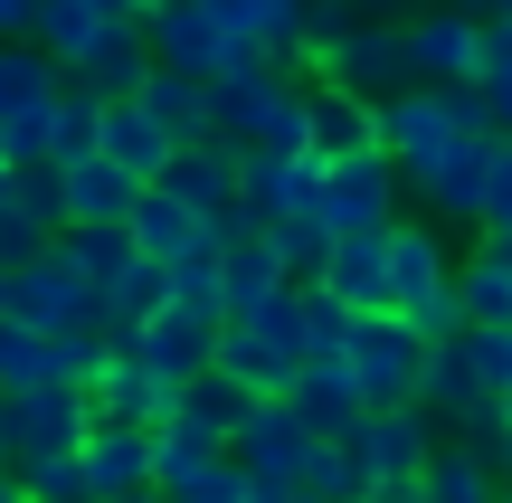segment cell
<instances>
[{
    "label": "cell",
    "mask_w": 512,
    "mask_h": 503,
    "mask_svg": "<svg viewBox=\"0 0 512 503\" xmlns=\"http://www.w3.org/2000/svg\"><path fill=\"white\" fill-rule=\"evenodd\" d=\"M313 181H323V152H275V143L238 152V219L247 228L294 219V209H313Z\"/></svg>",
    "instance_id": "obj_9"
},
{
    "label": "cell",
    "mask_w": 512,
    "mask_h": 503,
    "mask_svg": "<svg viewBox=\"0 0 512 503\" xmlns=\"http://www.w3.org/2000/svg\"><path fill=\"white\" fill-rule=\"evenodd\" d=\"M494 494H503V475H494L484 447H465V437H437V447H427L418 503H494Z\"/></svg>",
    "instance_id": "obj_25"
},
{
    "label": "cell",
    "mask_w": 512,
    "mask_h": 503,
    "mask_svg": "<svg viewBox=\"0 0 512 503\" xmlns=\"http://www.w3.org/2000/svg\"><path fill=\"white\" fill-rule=\"evenodd\" d=\"M76 456H86V485H95V503L143 494V485H152V428H133V418H95Z\"/></svg>",
    "instance_id": "obj_18"
},
{
    "label": "cell",
    "mask_w": 512,
    "mask_h": 503,
    "mask_svg": "<svg viewBox=\"0 0 512 503\" xmlns=\"http://www.w3.org/2000/svg\"><path fill=\"white\" fill-rule=\"evenodd\" d=\"M361 503H418V475H380V485H361Z\"/></svg>",
    "instance_id": "obj_46"
},
{
    "label": "cell",
    "mask_w": 512,
    "mask_h": 503,
    "mask_svg": "<svg viewBox=\"0 0 512 503\" xmlns=\"http://www.w3.org/2000/svg\"><path fill=\"white\" fill-rule=\"evenodd\" d=\"M152 76V38H143V19H114L105 38H95V57L76 67V86H95V95H133Z\"/></svg>",
    "instance_id": "obj_33"
},
{
    "label": "cell",
    "mask_w": 512,
    "mask_h": 503,
    "mask_svg": "<svg viewBox=\"0 0 512 503\" xmlns=\"http://www.w3.org/2000/svg\"><path fill=\"white\" fill-rule=\"evenodd\" d=\"M162 190H181L190 209H200L219 238H238V143H219V133H200V143H181L171 152V171H162Z\"/></svg>",
    "instance_id": "obj_11"
},
{
    "label": "cell",
    "mask_w": 512,
    "mask_h": 503,
    "mask_svg": "<svg viewBox=\"0 0 512 503\" xmlns=\"http://www.w3.org/2000/svg\"><path fill=\"white\" fill-rule=\"evenodd\" d=\"M114 19H124V10H95V0H38V19H29V38H38V48H48L57 57V67H86V57H95V38H105L114 29Z\"/></svg>",
    "instance_id": "obj_29"
},
{
    "label": "cell",
    "mask_w": 512,
    "mask_h": 503,
    "mask_svg": "<svg viewBox=\"0 0 512 503\" xmlns=\"http://www.w3.org/2000/svg\"><path fill=\"white\" fill-rule=\"evenodd\" d=\"M285 409L304 418L313 437H351V428H361V409H370V399H361V380H351V361H342V352H313L304 371L285 380Z\"/></svg>",
    "instance_id": "obj_15"
},
{
    "label": "cell",
    "mask_w": 512,
    "mask_h": 503,
    "mask_svg": "<svg viewBox=\"0 0 512 503\" xmlns=\"http://www.w3.org/2000/svg\"><path fill=\"white\" fill-rule=\"evenodd\" d=\"M494 475H503V485H512V428L494 437Z\"/></svg>",
    "instance_id": "obj_48"
},
{
    "label": "cell",
    "mask_w": 512,
    "mask_h": 503,
    "mask_svg": "<svg viewBox=\"0 0 512 503\" xmlns=\"http://www.w3.org/2000/svg\"><path fill=\"white\" fill-rule=\"evenodd\" d=\"M124 228H133V247H143V257H181V247H200V238H219V228L200 219V209L181 200V190H162V181H143L133 190V209H124Z\"/></svg>",
    "instance_id": "obj_21"
},
{
    "label": "cell",
    "mask_w": 512,
    "mask_h": 503,
    "mask_svg": "<svg viewBox=\"0 0 512 503\" xmlns=\"http://www.w3.org/2000/svg\"><path fill=\"white\" fill-rule=\"evenodd\" d=\"M10 475L29 485V503H95L86 456H29V466H10Z\"/></svg>",
    "instance_id": "obj_40"
},
{
    "label": "cell",
    "mask_w": 512,
    "mask_h": 503,
    "mask_svg": "<svg viewBox=\"0 0 512 503\" xmlns=\"http://www.w3.org/2000/svg\"><path fill=\"white\" fill-rule=\"evenodd\" d=\"M0 466H10V447H0Z\"/></svg>",
    "instance_id": "obj_58"
},
{
    "label": "cell",
    "mask_w": 512,
    "mask_h": 503,
    "mask_svg": "<svg viewBox=\"0 0 512 503\" xmlns=\"http://www.w3.org/2000/svg\"><path fill=\"white\" fill-rule=\"evenodd\" d=\"M503 257H512V228H503Z\"/></svg>",
    "instance_id": "obj_54"
},
{
    "label": "cell",
    "mask_w": 512,
    "mask_h": 503,
    "mask_svg": "<svg viewBox=\"0 0 512 503\" xmlns=\"http://www.w3.org/2000/svg\"><path fill=\"white\" fill-rule=\"evenodd\" d=\"M408 19V10H399ZM399 19H351L342 38H323V48H313V76H332V86H351V95H370V105H380V95H399V86H418V76H408V29Z\"/></svg>",
    "instance_id": "obj_6"
},
{
    "label": "cell",
    "mask_w": 512,
    "mask_h": 503,
    "mask_svg": "<svg viewBox=\"0 0 512 503\" xmlns=\"http://www.w3.org/2000/svg\"><path fill=\"white\" fill-rule=\"evenodd\" d=\"M219 247H228V238H200V247H181V257H171V304H181V314H200V323H219V314H228Z\"/></svg>",
    "instance_id": "obj_35"
},
{
    "label": "cell",
    "mask_w": 512,
    "mask_h": 503,
    "mask_svg": "<svg viewBox=\"0 0 512 503\" xmlns=\"http://www.w3.org/2000/svg\"><path fill=\"white\" fill-rule=\"evenodd\" d=\"M133 171L124 162H105V152H76V162H57V209H67L76 228H124V209H133Z\"/></svg>",
    "instance_id": "obj_17"
},
{
    "label": "cell",
    "mask_w": 512,
    "mask_h": 503,
    "mask_svg": "<svg viewBox=\"0 0 512 503\" xmlns=\"http://www.w3.org/2000/svg\"><path fill=\"white\" fill-rule=\"evenodd\" d=\"M266 238H275V257H285V276H294V285H304V276H323V257H332V228L313 219V209H294V219H275Z\"/></svg>",
    "instance_id": "obj_38"
},
{
    "label": "cell",
    "mask_w": 512,
    "mask_h": 503,
    "mask_svg": "<svg viewBox=\"0 0 512 503\" xmlns=\"http://www.w3.org/2000/svg\"><path fill=\"white\" fill-rule=\"evenodd\" d=\"M503 29H512V10H503Z\"/></svg>",
    "instance_id": "obj_59"
},
{
    "label": "cell",
    "mask_w": 512,
    "mask_h": 503,
    "mask_svg": "<svg viewBox=\"0 0 512 503\" xmlns=\"http://www.w3.org/2000/svg\"><path fill=\"white\" fill-rule=\"evenodd\" d=\"M399 200H408V181H399V162H389L380 143L332 152L323 181H313V219H323L332 238H351V228H389V219H399Z\"/></svg>",
    "instance_id": "obj_4"
},
{
    "label": "cell",
    "mask_w": 512,
    "mask_h": 503,
    "mask_svg": "<svg viewBox=\"0 0 512 503\" xmlns=\"http://www.w3.org/2000/svg\"><path fill=\"white\" fill-rule=\"evenodd\" d=\"M209 133L219 143H275V152H304V76L266 67V57H238L228 76H209Z\"/></svg>",
    "instance_id": "obj_1"
},
{
    "label": "cell",
    "mask_w": 512,
    "mask_h": 503,
    "mask_svg": "<svg viewBox=\"0 0 512 503\" xmlns=\"http://www.w3.org/2000/svg\"><path fill=\"white\" fill-rule=\"evenodd\" d=\"M209 342H219V323H200V314H181V304H162V314H143L133 323V352L152 361V371L181 390V380H200L209 371Z\"/></svg>",
    "instance_id": "obj_20"
},
{
    "label": "cell",
    "mask_w": 512,
    "mask_h": 503,
    "mask_svg": "<svg viewBox=\"0 0 512 503\" xmlns=\"http://www.w3.org/2000/svg\"><path fill=\"white\" fill-rule=\"evenodd\" d=\"M95 133H105V95L67 76V86L48 95V162H76V152H95Z\"/></svg>",
    "instance_id": "obj_36"
},
{
    "label": "cell",
    "mask_w": 512,
    "mask_h": 503,
    "mask_svg": "<svg viewBox=\"0 0 512 503\" xmlns=\"http://www.w3.org/2000/svg\"><path fill=\"white\" fill-rule=\"evenodd\" d=\"M342 361H351V380H361L370 409H389V399H418V361H427V342L408 333V314H351Z\"/></svg>",
    "instance_id": "obj_7"
},
{
    "label": "cell",
    "mask_w": 512,
    "mask_h": 503,
    "mask_svg": "<svg viewBox=\"0 0 512 503\" xmlns=\"http://www.w3.org/2000/svg\"><path fill=\"white\" fill-rule=\"evenodd\" d=\"M294 304H304V352H342V342H351V304L332 295L323 276L294 285Z\"/></svg>",
    "instance_id": "obj_39"
},
{
    "label": "cell",
    "mask_w": 512,
    "mask_h": 503,
    "mask_svg": "<svg viewBox=\"0 0 512 503\" xmlns=\"http://www.w3.org/2000/svg\"><path fill=\"white\" fill-rule=\"evenodd\" d=\"M437 437H446V428L418 409V399H389V409H361V428H351L342 447L361 456V485H380V475H418Z\"/></svg>",
    "instance_id": "obj_10"
},
{
    "label": "cell",
    "mask_w": 512,
    "mask_h": 503,
    "mask_svg": "<svg viewBox=\"0 0 512 503\" xmlns=\"http://www.w3.org/2000/svg\"><path fill=\"white\" fill-rule=\"evenodd\" d=\"M0 285H10V266H0Z\"/></svg>",
    "instance_id": "obj_57"
},
{
    "label": "cell",
    "mask_w": 512,
    "mask_h": 503,
    "mask_svg": "<svg viewBox=\"0 0 512 503\" xmlns=\"http://www.w3.org/2000/svg\"><path fill=\"white\" fill-rule=\"evenodd\" d=\"M0 503H29V485H19V475H10V466H0Z\"/></svg>",
    "instance_id": "obj_49"
},
{
    "label": "cell",
    "mask_w": 512,
    "mask_h": 503,
    "mask_svg": "<svg viewBox=\"0 0 512 503\" xmlns=\"http://www.w3.org/2000/svg\"><path fill=\"white\" fill-rule=\"evenodd\" d=\"M399 314H408V333H418V342H456L465 323H475V314H465V295H456V276H446V285H427V295H408Z\"/></svg>",
    "instance_id": "obj_42"
},
{
    "label": "cell",
    "mask_w": 512,
    "mask_h": 503,
    "mask_svg": "<svg viewBox=\"0 0 512 503\" xmlns=\"http://www.w3.org/2000/svg\"><path fill=\"white\" fill-rule=\"evenodd\" d=\"M304 447H313V428L285 409V390H266V399L238 418V437H228V456H238L256 485H294V475H304Z\"/></svg>",
    "instance_id": "obj_14"
},
{
    "label": "cell",
    "mask_w": 512,
    "mask_h": 503,
    "mask_svg": "<svg viewBox=\"0 0 512 503\" xmlns=\"http://www.w3.org/2000/svg\"><path fill=\"white\" fill-rule=\"evenodd\" d=\"M446 276H456V247H446V228L427 219V209H418V219L399 209V219H389V285H399V304L427 295V285H446Z\"/></svg>",
    "instance_id": "obj_23"
},
{
    "label": "cell",
    "mask_w": 512,
    "mask_h": 503,
    "mask_svg": "<svg viewBox=\"0 0 512 503\" xmlns=\"http://www.w3.org/2000/svg\"><path fill=\"white\" fill-rule=\"evenodd\" d=\"M29 380H48V333L0 314V390H29Z\"/></svg>",
    "instance_id": "obj_41"
},
{
    "label": "cell",
    "mask_w": 512,
    "mask_h": 503,
    "mask_svg": "<svg viewBox=\"0 0 512 503\" xmlns=\"http://www.w3.org/2000/svg\"><path fill=\"white\" fill-rule=\"evenodd\" d=\"M456 295H465L475 323H512V257H503V238L475 228V247L456 257Z\"/></svg>",
    "instance_id": "obj_31"
},
{
    "label": "cell",
    "mask_w": 512,
    "mask_h": 503,
    "mask_svg": "<svg viewBox=\"0 0 512 503\" xmlns=\"http://www.w3.org/2000/svg\"><path fill=\"white\" fill-rule=\"evenodd\" d=\"M503 418H512V390H503Z\"/></svg>",
    "instance_id": "obj_55"
},
{
    "label": "cell",
    "mask_w": 512,
    "mask_h": 503,
    "mask_svg": "<svg viewBox=\"0 0 512 503\" xmlns=\"http://www.w3.org/2000/svg\"><path fill=\"white\" fill-rule=\"evenodd\" d=\"M465 361L484 390H512V323H465Z\"/></svg>",
    "instance_id": "obj_44"
},
{
    "label": "cell",
    "mask_w": 512,
    "mask_h": 503,
    "mask_svg": "<svg viewBox=\"0 0 512 503\" xmlns=\"http://www.w3.org/2000/svg\"><path fill=\"white\" fill-rule=\"evenodd\" d=\"M48 257H57V266H76V276H86L95 295H105V285L124 276L133 257H143V247H133V228H76V219H67V228L48 238Z\"/></svg>",
    "instance_id": "obj_32"
},
{
    "label": "cell",
    "mask_w": 512,
    "mask_h": 503,
    "mask_svg": "<svg viewBox=\"0 0 512 503\" xmlns=\"http://www.w3.org/2000/svg\"><path fill=\"white\" fill-rule=\"evenodd\" d=\"M86 399H95V418H133V428H152V418L171 409V380L152 371L133 342H114V352H105V371L86 380Z\"/></svg>",
    "instance_id": "obj_19"
},
{
    "label": "cell",
    "mask_w": 512,
    "mask_h": 503,
    "mask_svg": "<svg viewBox=\"0 0 512 503\" xmlns=\"http://www.w3.org/2000/svg\"><path fill=\"white\" fill-rule=\"evenodd\" d=\"M323 285L351 304V314H399V285H389V228H351V238H332Z\"/></svg>",
    "instance_id": "obj_16"
},
{
    "label": "cell",
    "mask_w": 512,
    "mask_h": 503,
    "mask_svg": "<svg viewBox=\"0 0 512 503\" xmlns=\"http://www.w3.org/2000/svg\"><path fill=\"white\" fill-rule=\"evenodd\" d=\"M484 238H503L512 228V133H494V162H484Z\"/></svg>",
    "instance_id": "obj_45"
},
{
    "label": "cell",
    "mask_w": 512,
    "mask_h": 503,
    "mask_svg": "<svg viewBox=\"0 0 512 503\" xmlns=\"http://www.w3.org/2000/svg\"><path fill=\"white\" fill-rule=\"evenodd\" d=\"M0 314L38 323V333H67V323H95V285L76 276V266H57V257H29L0 285Z\"/></svg>",
    "instance_id": "obj_12"
},
{
    "label": "cell",
    "mask_w": 512,
    "mask_h": 503,
    "mask_svg": "<svg viewBox=\"0 0 512 503\" xmlns=\"http://www.w3.org/2000/svg\"><path fill=\"white\" fill-rule=\"evenodd\" d=\"M342 10H370V19H399V10H418V0H342Z\"/></svg>",
    "instance_id": "obj_47"
},
{
    "label": "cell",
    "mask_w": 512,
    "mask_h": 503,
    "mask_svg": "<svg viewBox=\"0 0 512 503\" xmlns=\"http://www.w3.org/2000/svg\"><path fill=\"white\" fill-rule=\"evenodd\" d=\"M256 399H266V390H247L238 371H219V361H209L200 380H181V390H171V418H190L200 437H219V447H228V437H238V418L256 409Z\"/></svg>",
    "instance_id": "obj_26"
},
{
    "label": "cell",
    "mask_w": 512,
    "mask_h": 503,
    "mask_svg": "<svg viewBox=\"0 0 512 503\" xmlns=\"http://www.w3.org/2000/svg\"><path fill=\"white\" fill-rule=\"evenodd\" d=\"M95 152H105V162H124L133 181H162L181 143H171V133L152 124V114L133 105V95H105V133H95Z\"/></svg>",
    "instance_id": "obj_22"
},
{
    "label": "cell",
    "mask_w": 512,
    "mask_h": 503,
    "mask_svg": "<svg viewBox=\"0 0 512 503\" xmlns=\"http://www.w3.org/2000/svg\"><path fill=\"white\" fill-rule=\"evenodd\" d=\"M114 503H171V494H152V485H143V494H114Z\"/></svg>",
    "instance_id": "obj_50"
},
{
    "label": "cell",
    "mask_w": 512,
    "mask_h": 503,
    "mask_svg": "<svg viewBox=\"0 0 512 503\" xmlns=\"http://www.w3.org/2000/svg\"><path fill=\"white\" fill-rule=\"evenodd\" d=\"M370 143V95L332 86V76H304V152H361Z\"/></svg>",
    "instance_id": "obj_24"
},
{
    "label": "cell",
    "mask_w": 512,
    "mask_h": 503,
    "mask_svg": "<svg viewBox=\"0 0 512 503\" xmlns=\"http://www.w3.org/2000/svg\"><path fill=\"white\" fill-rule=\"evenodd\" d=\"M209 361L238 371L247 390H285V380L313 361V352H304V304H294V285H275V295H256V304H228Z\"/></svg>",
    "instance_id": "obj_2"
},
{
    "label": "cell",
    "mask_w": 512,
    "mask_h": 503,
    "mask_svg": "<svg viewBox=\"0 0 512 503\" xmlns=\"http://www.w3.org/2000/svg\"><path fill=\"white\" fill-rule=\"evenodd\" d=\"M475 399H484V380H475V361H465V333L456 342H427V361H418V409L437 418V428H456Z\"/></svg>",
    "instance_id": "obj_28"
},
{
    "label": "cell",
    "mask_w": 512,
    "mask_h": 503,
    "mask_svg": "<svg viewBox=\"0 0 512 503\" xmlns=\"http://www.w3.org/2000/svg\"><path fill=\"white\" fill-rule=\"evenodd\" d=\"M86 428H95L86 380H29V390H0V447H10V466H29V456H76Z\"/></svg>",
    "instance_id": "obj_3"
},
{
    "label": "cell",
    "mask_w": 512,
    "mask_h": 503,
    "mask_svg": "<svg viewBox=\"0 0 512 503\" xmlns=\"http://www.w3.org/2000/svg\"><path fill=\"white\" fill-rule=\"evenodd\" d=\"M484 162H494V133H465V143H446L437 162L408 181V200H418L446 238H456V228L475 238V219H484Z\"/></svg>",
    "instance_id": "obj_8"
},
{
    "label": "cell",
    "mask_w": 512,
    "mask_h": 503,
    "mask_svg": "<svg viewBox=\"0 0 512 503\" xmlns=\"http://www.w3.org/2000/svg\"><path fill=\"white\" fill-rule=\"evenodd\" d=\"M247 494H256V475H247V466H238V456H228V447H219V456H209V466H200V475H190V485H181V494H171V503H247Z\"/></svg>",
    "instance_id": "obj_43"
},
{
    "label": "cell",
    "mask_w": 512,
    "mask_h": 503,
    "mask_svg": "<svg viewBox=\"0 0 512 503\" xmlns=\"http://www.w3.org/2000/svg\"><path fill=\"white\" fill-rule=\"evenodd\" d=\"M200 10L219 19L247 57H266V67H285V76H313L304 67V10L313 0H200Z\"/></svg>",
    "instance_id": "obj_13"
},
{
    "label": "cell",
    "mask_w": 512,
    "mask_h": 503,
    "mask_svg": "<svg viewBox=\"0 0 512 503\" xmlns=\"http://www.w3.org/2000/svg\"><path fill=\"white\" fill-rule=\"evenodd\" d=\"M494 503H512V485H503V494H494Z\"/></svg>",
    "instance_id": "obj_56"
},
{
    "label": "cell",
    "mask_w": 512,
    "mask_h": 503,
    "mask_svg": "<svg viewBox=\"0 0 512 503\" xmlns=\"http://www.w3.org/2000/svg\"><path fill=\"white\" fill-rule=\"evenodd\" d=\"M294 494H323V503H361V456H351L342 437H313V447H304V475H294Z\"/></svg>",
    "instance_id": "obj_37"
},
{
    "label": "cell",
    "mask_w": 512,
    "mask_h": 503,
    "mask_svg": "<svg viewBox=\"0 0 512 503\" xmlns=\"http://www.w3.org/2000/svg\"><path fill=\"white\" fill-rule=\"evenodd\" d=\"M133 105H143L171 143H200V133H209V86H200V76H181V67H162V57H152V76L133 86Z\"/></svg>",
    "instance_id": "obj_27"
},
{
    "label": "cell",
    "mask_w": 512,
    "mask_h": 503,
    "mask_svg": "<svg viewBox=\"0 0 512 503\" xmlns=\"http://www.w3.org/2000/svg\"><path fill=\"white\" fill-rule=\"evenodd\" d=\"M0 219H10V162H0Z\"/></svg>",
    "instance_id": "obj_51"
},
{
    "label": "cell",
    "mask_w": 512,
    "mask_h": 503,
    "mask_svg": "<svg viewBox=\"0 0 512 503\" xmlns=\"http://www.w3.org/2000/svg\"><path fill=\"white\" fill-rule=\"evenodd\" d=\"M285 503H323V494H285Z\"/></svg>",
    "instance_id": "obj_53"
},
{
    "label": "cell",
    "mask_w": 512,
    "mask_h": 503,
    "mask_svg": "<svg viewBox=\"0 0 512 503\" xmlns=\"http://www.w3.org/2000/svg\"><path fill=\"white\" fill-rule=\"evenodd\" d=\"M408 29V76L418 86H475L484 76V10L475 0H418Z\"/></svg>",
    "instance_id": "obj_5"
},
{
    "label": "cell",
    "mask_w": 512,
    "mask_h": 503,
    "mask_svg": "<svg viewBox=\"0 0 512 503\" xmlns=\"http://www.w3.org/2000/svg\"><path fill=\"white\" fill-rule=\"evenodd\" d=\"M219 276H228V304H256V295H275V285H294L266 228H238V238L219 247Z\"/></svg>",
    "instance_id": "obj_34"
},
{
    "label": "cell",
    "mask_w": 512,
    "mask_h": 503,
    "mask_svg": "<svg viewBox=\"0 0 512 503\" xmlns=\"http://www.w3.org/2000/svg\"><path fill=\"white\" fill-rule=\"evenodd\" d=\"M95 10H124V19H133V0H95Z\"/></svg>",
    "instance_id": "obj_52"
},
{
    "label": "cell",
    "mask_w": 512,
    "mask_h": 503,
    "mask_svg": "<svg viewBox=\"0 0 512 503\" xmlns=\"http://www.w3.org/2000/svg\"><path fill=\"white\" fill-rule=\"evenodd\" d=\"M57 86H67V67H57V57L38 48V38H0V124L38 114Z\"/></svg>",
    "instance_id": "obj_30"
}]
</instances>
